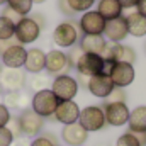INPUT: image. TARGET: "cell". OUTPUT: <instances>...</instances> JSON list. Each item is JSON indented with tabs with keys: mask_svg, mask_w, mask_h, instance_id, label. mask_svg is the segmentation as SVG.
Returning <instances> with one entry per match:
<instances>
[{
	"mask_svg": "<svg viewBox=\"0 0 146 146\" xmlns=\"http://www.w3.org/2000/svg\"><path fill=\"white\" fill-rule=\"evenodd\" d=\"M51 90L60 102L73 100V97L78 92V83L70 75H60V76H54V80L51 82Z\"/></svg>",
	"mask_w": 146,
	"mask_h": 146,
	"instance_id": "4",
	"label": "cell"
},
{
	"mask_svg": "<svg viewBox=\"0 0 146 146\" xmlns=\"http://www.w3.org/2000/svg\"><path fill=\"white\" fill-rule=\"evenodd\" d=\"M109 76L112 80V83H114V87L124 88V87H127L134 82L136 72H134V66L129 65V63H114Z\"/></svg>",
	"mask_w": 146,
	"mask_h": 146,
	"instance_id": "13",
	"label": "cell"
},
{
	"mask_svg": "<svg viewBox=\"0 0 146 146\" xmlns=\"http://www.w3.org/2000/svg\"><path fill=\"white\" fill-rule=\"evenodd\" d=\"M126 26H127V33L136 37H143L146 34V17L141 15L138 10L127 14L126 17Z\"/></svg>",
	"mask_w": 146,
	"mask_h": 146,
	"instance_id": "21",
	"label": "cell"
},
{
	"mask_svg": "<svg viewBox=\"0 0 146 146\" xmlns=\"http://www.w3.org/2000/svg\"><path fill=\"white\" fill-rule=\"evenodd\" d=\"M104 60H112L115 63H129L133 65L136 61V51L131 46L121 44V42H107L106 51L102 53Z\"/></svg>",
	"mask_w": 146,
	"mask_h": 146,
	"instance_id": "7",
	"label": "cell"
},
{
	"mask_svg": "<svg viewBox=\"0 0 146 146\" xmlns=\"http://www.w3.org/2000/svg\"><path fill=\"white\" fill-rule=\"evenodd\" d=\"M136 9H138V12H139L141 15L146 17V0H139L138 5H136Z\"/></svg>",
	"mask_w": 146,
	"mask_h": 146,
	"instance_id": "41",
	"label": "cell"
},
{
	"mask_svg": "<svg viewBox=\"0 0 146 146\" xmlns=\"http://www.w3.org/2000/svg\"><path fill=\"white\" fill-rule=\"evenodd\" d=\"M80 34H82V31H80L78 22L66 21V22H61L56 26V29L53 31V41L60 48H73L75 44H78Z\"/></svg>",
	"mask_w": 146,
	"mask_h": 146,
	"instance_id": "2",
	"label": "cell"
},
{
	"mask_svg": "<svg viewBox=\"0 0 146 146\" xmlns=\"http://www.w3.org/2000/svg\"><path fill=\"white\" fill-rule=\"evenodd\" d=\"M87 90H88L92 95L99 97V99H106L110 92L114 90V83H112V80H110L109 75H102V73H100V75H94V76H90V80H88Z\"/></svg>",
	"mask_w": 146,
	"mask_h": 146,
	"instance_id": "16",
	"label": "cell"
},
{
	"mask_svg": "<svg viewBox=\"0 0 146 146\" xmlns=\"http://www.w3.org/2000/svg\"><path fill=\"white\" fill-rule=\"evenodd\" d=\"M31 19H33V21L36 22V24L39 26V27H41V29H42V27L46 26V21H44L42 14H33V15H31Z\"/></svg>",
	"mask_w": 146,
	"mask_h": 146,
	"instance_id": "39",
	"label": "cell"
},
{
	"mask_svg": "<svg viewBox=\"0 0 146 146\" xmlns=\"http://www.w3.org/2000/svg\"><path fill=\"white\" fill-rule=\"evenodd\" d=\"M94 2H95V0H68L70 7H72L76 14H78V12H87V10L94 5Z\"/></svg>",
	"mask_w": 146,
	"mask_h": 146,
	"instance_id": "30",
	"label": "cell"
},
{
	"mask_svg": "<svg viewBox=\"0 0 146 146\" xmlns=\"http://www.w3.org/2000/svg\"><path fill=\"white\" fill-rule=\"evenodd\" d=\"M78 122L85 127L87 133H95V131H102L107 122H106V114L100 106H88L85 109L80 110V117Z\"/></svg>",
	"mask_w": 146,
	"mask_h": 146,
	"instance_id": "3",
	"label": "cell"
},
{
	"mask_svg": "<svg viewBox=\"0 0 146 146\" xmlns=\"http://www.w3.org/2000/svg\"><path fill=\"white\" fill-rule=\"evenodd\" d=\"M102 109L106 114V122L110 126H124L127 124V119H129V114L131 110L127 109L126 104L122 102H114V104H102Z\"/></svg>",
	"mask_w": 146,
	"mask_h": 146,
	"instance_id": "12",
	"label": "cell"
},
{
	"mask_svg": "<svg viewBox=\"0 0 146 146\" xmlns=\"http://www.w3.org/2000/svg\"><path fill=\"white\" fill-rule=\"evenodd\" d=\"M138 2L139 0H119V3H121L122 9H133V7L138 5Z\"/></svg>",
	"mask_w": 146,
	"mask_h": 146,
	"instance_id": "40",
	"label": "cell"
},
{
	"mask_svg": "<svg viewBox=\"0 0 146 146\" xmlns=\"http://www.w3.org/2000/svg\"><path fill=\"white\" fill-rule=\"evenodd\" d=\"M82 54H83V51H82V48H80L78 44H75L73 48H70V51L66 53V56H68V60H70L72 68L76 66V63H78V60L82 58Z\"/></svg>",
	"mask_w": 146,
	"mask_h": 146,
	"instance_id": "32",
	"label": "cell"
},
{
	"mask_svg": "<svg viewBox=\"0 0 146 146\" xmlns=\"http://www.w3.org/2000/svg\"><path fill=\"white\" fill-rule=\"evenodd\" d=\"M49 83H51L49 75H48V73H42V72L33 75V78H31V82H29V85H31V88L34 90V94L39 92V90H46Z\"/></svg>",
	"mask_w": 146,
	"mask_h": 146,
	"instance_id": "25",
	"label": "cell"
},
{
	"mask_svg": "<svg viewBox=\"0 0 146 146\" xmlns=\"http://www.w3.org/2000/svg\"><path fill=\"white\" fill-rule=\"evenodd\" d=\"M145 51H146V44H145Z\"/></svg>",
	"mask_w": 146,
	"mask_h": 146,
	"instance_id": "46",
	"label": "cell"
},
{
	"mask_svg": "<svg viewBox=\"0 0 146 146\" xmlns=\"http://www.w3.org/2000/svg\"><path fill=\"white\" fill-rule=\"evenodd\" d=\"M14 34H15V24L0 15V39L2 41L14 39Z\"/></svg>",
	"mask_w": 146,
	"mask_h": 146,
	"instance_id": "27",
	"label": "cell"
},
{
	"mask_svg": "<svg viewBox=\"0 0 146 146\" xmlns=\"http://www.w3.org/2000/svg\"><path fill=\"white\" fill-rule=\"evenodd\" d=\"M126 100H127V94L124 92V88L114 87V90L104 99V104H114V102H122V104H126Z\"/></svg>",
	"mask_w": 146,
	"mask_h": 146,
	"instance_id": "28",
	"label": "cell"
},
{
	"mask_svg": "<svg viewBox=\"0 0 146 146\" xmlns=\"http://www.w3.org/2000/svg\"><path fill=\"white\" fill-rule=\"evenodd\" d=\"M104 63L106 60L100 54H90V53H83L82 58L76 63V72L80 75H87V76H94V75H100L104 73Z\"/></svg>",
	"mask_w": 146,
	"mask_h": 146,
	"instance_id": "11",
	"label": "cell"
},
{
	"mask_svg": "<svg viewBox=\"0 0 146 146\" xmlns=\"http://www.w3.org/2000/svg\"><path fill=\"white\" fill-rule=\"evenodd\" d=\"M14 44H17L15 37H14V39H7V41H2V39H0V56H2V54H3L10 46H14Z\"/></svg>",
	"mask_w": 146,
	"mask_h": 146,
	"instance_id": "37",
	"label": "cell"
},
{
	"mask_svg": "<svg viewBox=\"0 0 146 146\" xmlns=\"http://www.w3.org/2000/svg\"><path fill=\"white\" fill-rule=\"evenodd\" d=\"M19 126H21V134L22 136H37L44 126V119L36 114L33 109H24L19 117Z\"/></svg>",
	"mask_w": 146,
	"mask_h": 146,
	"instance_id": "10",
	"label": "cell"
},
{
	"mask_svg": "<svg viewBox=\"0 0 146 146\" xmlns=\"http://www.w3.org/2000/svg\"><path fill=\"white\" fill-rule=\"evenodd\" d=\"M88 80H90V76H87V75H80V73H78V76H76V83H78L80 87H83V88L88 87Z\"/></svg>",
	"mask_w": 146,
	"mask_h": 146,
	"instance_id": "38",
	"label": "cell"
},
{
	"mask_svg": "<svg viewBox=\"0 0 146 146\" xmlns=\"http://www.w3.org/2000/svg\"><path fill=\"white\" fill-rule=\"evenodd\" d=\"M97 12L106 19V21H112L122 15V7L119 3V0H100Z\"/></svg>",
	"mask_w": 146,
	"mask_h": 146,
	"instance_id": "23",
	"label": "cell"
},
{
	"mask_svg": "<svg viewBox=\"0 0 146 146\" xmlns=\"http://www.w3.org/2000/svg\"><path fill=\"white\" fill-rule=\"evenodd\" d=\"M78 46L82 48L83 53H90V54H100L106 51V46H107V41L104 36H88V34H83L78 41Z\"/></svg>",
	"mask_w": 146,
	"mask_h": 146,
	"instance_id": "20",
	"label": "cell"
},
{
	"mask_svg": "<svg viewBox=\"0 0 146 146\" xmlns=\"http://www.w3.org/2000/svg\"><path fill=\"white\" fill-rule=\"evenodd\" d=\"M42 2H46V0H33V3H42Z\"/></svg>",
	"mask_w": 146,
	"mask_h": 146,
	"instance_id": "43",
	"label": "cell"
},
{
	"mask_svg": "<svg viewBox=\"0 0 146 146\" xmlns=\"http://www.w3.org/2000/svg\"><path fill=\"white\" fill-rule=\"evenodd\" d=\"M46 66V53L39 48H31L27 49V56H26V63L24 68L27 73H41Z\"/></svg>",
	"mask_w": 146,
	"mask_h": 146,
	"instance_id": "19",
	"label": "cell"
},
{
	"mask_svg": "<svg viewBox=\"0 0 146 146\" xmlns=\"http://www.w3.org/2000/svg\"><path fill=\"white\" fill-rule=\"evenodd\" d=\"M127 26H126V19L121 15L117 19H112V21H107L106 22V29H104V34L109 39L110 42H121L124 41L126 36H127Z\"/></svg>",
	"mask_w": 146,
	"mask_h": 146,
	"instance_id": "18",
	"label": "cell"
},
{
	"mask_svg": "<svg viewBox=\"0 0 146 146\" xmlns=\"http://www.w3.org/2000/svg\"><path fill=\"white\" fill-rule=\"evenodd\" d=\"M3 3H7V0H0V5H3Z\"/></svg>",
	"mask_w": 146,
	"mask_h": 146,
	"instance_id": "45",
	"label": "cell"
},
{
	"mask_svg": "<svg viewBox=\"0 0 146 146\" xmlns=\"http://www.w3.org/2000/svg\"><path fill=\"white\" fill-rule=\"evenodd\" d=\"M27 78L26 72L21 68H2L0 70V87L3 88V92H17L22 90L26 85Z\"/></svg>",
	"mask_w": 146,
	"mask_h": 146,
	"instance_id": "5",
	"label": "cell"
},
{
	"mask_svg": "<svg viewBox=\"0 0 146 146\" xmlns=\"http://www.w3.org/2000/svg\"><path fill=\"white\" fill-rule=\"evenodd\" d=\"M2 97H3V88L0 87V99H2Z\"/></svg>",
	"mask_w": 146,
	"mask_h": 146,
	"instance_id": "44",
	"label": "cell"
},
{
	"mask_svg": "<svg viewBox=\"0 0 146 146\" xmlns=\"http://www.w3.org/2000/svg\"><path fill=\"white\" fill-rule=\"evenodd\" d=\"M127 124L131 133H146V106H139L131 110Z\"/></svg>",
	"mask_w": 146,
	"mask_h": 146,
	"instance_id": "22",
	"label": "cell"
},
{
	"mask_svg": "<svg viewBox=\"0 0 146 146\" xmlns=\"http://www.w3.org/2000/svg\"><path fill=\"white\" fill-rule=\"evenodd\" d=\"M61 138L70 146H83V143L88 139V133L85 131V127L80 122H73V124H68L63 127Z\"/></svg>",
	"mask_w": 146,
	"mask_h": 146,
	"instance_id": "17",
	"label": "cell"
},
{
	"mask_svg": "<svg viewBox=\"0 0 146 146\" xmlns=\"http://www.w3.org/2000/svg\"><path fill=\"white\" fill-rule=\"evenodd\" d=\"M41 27L37 26L36 22L31 19V17H22L17 24H15V34H14V37H15V41L19 42V44H31V42H34L37 37H39V34H41Z\"/></svg>",
	"mask_w": 146,
	"mask_h": 146,
	"instance_id": "8",
	"label": "cell"
},
{
	"mask_svg": "<svg viewBox=\"0 0 146 146\" xmlns=\"http://www.w3.org/2000/svg\"><path fill=\"white\" fill-rule=\"evenodd\" d=\"M2 17H5V19L12 21L14 24H17V22H19V21L22 19V15H19V14H17L15 10H12V9H10L9 5H7V7H5L3 10H2Z\"/></svg>",
	"mask_w": 146,
	"mask_h": 146,
	"instance_id": "35",
	"label": "cell"
},
{
	"mask_svg": "<svg viewBox=\"0 0 146 146\" xmlns=\"http://www.w3.org/2000/svg\"><path fill=\"white\" fill-rule=\"evenodd\" d=\"M58 9H60V12H61L63 15H66V17H73V15L76 14L72 7H70L68 0H58Z\"/></svg>",
	"mask_w": 146,
	"mask_h": 146,
	"instance_id": "36",
	"label": "cell"
},
{
	"mask_svg": "<svg viewBox=\"0 0 146 146\" xmlns=\"http://www.w3.org/2000/svg\"><path fill=\"white\" fill-rule=\"evenodd\" d=\"M3 104L9 107V109H19L21 112L24 109H29V99L26 94H22V90H17V92H5L3 95Z\"/></svg>",
	"mask_w": 146,
	"mask_h": 146,
	"instance_id": "24",
	"label": "cell"
},
{
	"mask_svg": "<svg viewBox=\"0 0 146 146\" xmlns=\"http://www.w3.org/2000/svg\"><path fill=\"white\" fill-rule=\"evenodd\" d=\"M44 70L48 72V75H68V72L72 70L70 60L66 56V53L60 51V49H51L49 53H46V66Z\"/></svg>",
	"mask_w": 146,
	"mask_h": 146,
	"instance_id": "6",
	"label": "cell"
},
{
	"mask_svg": "<svg viewBox=\"0 0 146 146\" xmlns=\"http://www.w3.org/2000/svg\"><path fill=\"white\" fill-rule=\"evenodd\" d=\"M29 146H58V145H56V139L51 134H44V136L34 138Z\"/></svg>",
	"mask_w": 146,
	"mask_h": 146,
	"instance_id": "31",
	"label": "cell"
},
{
	"mask_svg": "<svg viewBox=\"0 0 146 146\" xmlns=\"http://www.w3.org/2000/svg\"><path fill=\"white\" fill-rule=\"evenodd\" d=\"M26 56H27V49L22 44L17 42V44L10 46L0 56V61L5 68H22L24 63H26Z\"/></svg>",
	"mask_w": 146,
	"mask_h": 146,
	"instance_id": "15",
	"label": "cell"
},
{
	"mask_svg": "<svg viewBox=\"0 0 146 146\" xmlns=\"http://www.w3.org/2000/svg\"><path fill=\"white\" fill-rule=\"evenodd\" d=\"M15 136L12 134V131L5 126V127H0V146H10L14 143Z\"/></svg>",
	"mask_w": 146,
	"mask_h": 146,
	"instance_id": "33",
	"label": "cell"
},
{
	"mask_svg": "<svg viewBox=\"0 0 146 146\" xmlns=\"http://www.w3.org/2000/svg\"><path fill=\"white\" fill-rule=\"evenodd\" d=\"M0 70H2V65H0Z\"/></svg>",
	"mask_w": 146,
	"mask_h": 146,
	"instance_id": "47",
	"label": "cell"
},
{
	"mask_svg": "<svg viewBox=\"0 0 146 146\" xmlns=\"http://www.w3.org/2000/svg\"><path fill=\"white\" fill-rule=\"evenodd\" d=\"M106 19L97 12V10H87L78 26H80V31L82 34H88V36H102L104 34V29H106Z\"/></svg>",
	"mask_w": 146,
	"mask_h": 146,
	"instance_id": "9",
	"label": "cell"
},
{
	"mask_svg": "<svg viewBox=\"0 0 146 146\" xmlns=\"http://www.w3.org/2000/svg\"><path fill=\"white\" fill-rule=\"evenodd\" d=\"M29 145H31V143H27L26 138H15L14 143H12L10 146H29Z\"/></svg>",
	"mask_w": 146,
	"mask_h": 146,
	"instance_id": "42",
	"label": "cell"
},
{
	"mask_svg": "<svg viewBox=\"0 0 146 146\" xmlns=\"http://www.w3.org/2000/svg\"><path fill=\"white\" fill-rule=\"evenodd\" d=\"M7 5L12 10H15L19 15L26 17L33 9V0H7Z\"/></svg>",
	"mask_w": 146,
	"mask_h": 146,
	"instance_id": "26",
	"label": "cell"
},
{
	"mask_svg": "<svg viewBox=\"0 0 146 146\" xmlns=\"http://www.w3.org/2000/svg\"><path fill=\"white\" fill-rule=\"evenodd\" d=\"M10 109L3 104V102H0V127H5L7 124H9V121H10Z\"/></svg>",
	"mask_w": 146,
	"mask_h": 146,
	"instance_id": "34",
	"label": "cell"
},
{
	"mask_svg": "<svg viewBox=\"0 0 146 146\" xmlns=\"http://www.w3.org/2000/svg\"><path fill=\"white\" fill-rule=\"evenodd\" d=\"M60 100L58 97L53 94L51 88H46V90H39L33 95L31 99V109L34 110L36 114H39L42 119H49L54 115L56 107H58Z\"/></svg>",
	"mask_w": 146,
	"mask_h": 146,
	"instance_id": "1",
	"label": "cell"
},
{
	"mask_svg": "<svg viewBox=\"0 0 146 146\" xmlns=\"http://www.w3.org/2000/svg\"><path fill=\"white\" fill-rule=\"evenodd\" d=\"M115 146H141V143L138 141V138L131 131H127V133H124V134H121L117 138Z\"/></svg>",
	"mask_w": 146,
	"mask_h": 146,
	"instance_id": "29",
	"label": "cell"
},
{
	"mask_svg": "<svg viewBox=\"0 0 146 146\" xmlns=\"http://www.w3.org/2000/svg\"><path fill=\"white\" fill-rule=\"evenodd\" d=\"M78 117H80V107L73 100H63V102H60L58 107H56L54 115H53V119L58 121V122H61L63 126L78 122Z\"/></svg>",
	"mask_w": 146,
	"mask_h": 146,
	"instance_id": "14",
	"label": "cell"
}]
</instances>
